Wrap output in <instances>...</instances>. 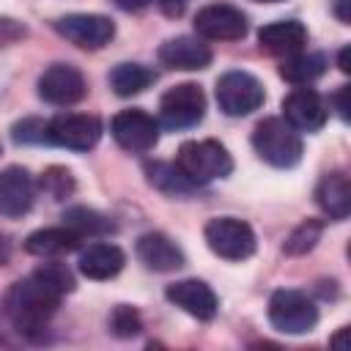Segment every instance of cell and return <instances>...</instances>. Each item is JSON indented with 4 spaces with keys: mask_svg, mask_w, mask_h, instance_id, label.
Instances as JSON below:
<instances>
[{
    "mask_svg": "<svg viewBox=\"0 0 351 351\" xmlns=\"http://www.w3.org/2000/svg\"><path fill=\"white\" fill-rule=\"evenodd\" d=\"M85 77L77 66L71 63H52L41 77H38V96L49 104L69 107L77 104L85 96Z\"/></svg>",
    "mask_w": 351,
    "mask_h": 351,
    "instance_id": "cell-12",
    "label": "cell"
},
{
    "mask_svg": "<svg viewBox=\"0 0 351 351\" xmlns=\"http://www.w3.org/2000/svg\"><path fill=\"white\" fill-rule=\"evenodd\" d=\"M19 38H25V25L11 16H0V47H8Z\"/></svg>",
    "mask_w": 351,
    "mask_h": 351,
    "instance_id": "cell-31",
    "label": "cell"
},
{
    "mask_svg": "<svg viewBox=\"0 0 351 351\" xmlns=\"http://www.w3.org/2000/svg\"><path fill=\"white\" fill-rule=\"evenodd\" d=\"M33 200H36L33 176L19 165L5 167L0 173V214L8 219L25 217L33 208Z\"/></svg>",
    "mask_w": 351,
    "mask_h": 351,
    "instance_id": "cell-13",
    "label": "cell"
},
{
    "mask_svg": "<svg viewBox=\"0 0 351 351\" xmlns=\"http://www.w3.org/2000/svg\"><path fill=\"white\" fill-rule=\"evenodd\" d=\"M134 252H137L140 263L145 269H151V271H176V269H181L186 263L184 250L176 241H170L165 233H159V230L143 233L137 239Z\"/></svg>",
    "mask_w": 351,
    "mask_h": 351,
    "instance_id": "cell-15",
    "label": "cell"
},
{
    "mask_svg": "<svg viewBox=\"0 0 351 351\" xmlns=\"http://www.w3.org/2000/svg\"><path fill=\"white\" fill-rule=\"evenodd\" d=\"M145 173H148V181H151L156 189L167 192V195H186V192L195 186V184H189V181L184 178V173H181L176 165H170V162L145 165Z\"/></svg>",
    "mask_w": 351,
    "mask_h": 351,
    "instance_id": "cell-25",
    "label": "cell"
},
{
    "mask_svg": "<svg viewBox=\"0 0 351 351\" xmlns=\"http://www.w3.org/2000/svg\"><path fill=\"white\" fill-rule=\"evenodd\" d=\"M123 263H126V255L115 244L99 241V244H88L80 252V271L88 280H110L123 269Z\"/></svg>",
    "mask_w": 351,
    "mask_h": 351,
    "instance_id": "cell-19",
    "label": "cell"
},
{
    "mask_svg": "<svg viewBox=\"0 0 351 351\" xmlns=\"http://www.w3.org/2000/svg\"><path fill=\"white\" fill-rule=\"evenodd\" d=\"M206 244L214 255L225 261H244L255 252V230L236 217H214L206 222Z\"/></svg>",
    "mask_w": 351,
    "mask_h": 351,
    "instance_id": "cell-5",
    "label": "cell"
},
{
    "mask_svg": "<svg viewBox=\"0 0 351 351\" xmlns=\"http://www.w3.org/2000/svg\"><path fill=\"white\" fill-rule=\"evenodd\" d=\"M176 167L195 186L211 184L217 178L230 176L233 159L228 148L217 140H186L176 154Z\"/></svg>",
    "mask_w": 351,
    "mask_h": 351,
    "instance_id": "cell-2",
    "label": "cell"
},
{
    "mask_svg": "<svg viewBox=\"0 0 351 351\" xmlns=\"http://www.w3.org/2000/svg\"><path fill=\"white\" fill-rule=\"evenodd\" d=\"M165 14H170V16H176V14H181L184 11V5H186V0H154Z\"/></svg>",
    "mask_w": 351,
    "mask_h": 351,
    "instance_id": "cell-32",
    "label": "cell"
},
{
    "mask_svg": "<svg viewBox=\"0 0 351 351\" xmlns=\"http://www.w3.org/2000/svg\"><path fill=\"white\" fill-rule=\"evenodd\" d=\"M140 329H143V318H140V313L134 307L118 304L112 310V315H110V332L115 337H134V335H140Z\"/></svg>",
    "mask_w": 351,
    "mask_h": 351,
    "instance_id": "cell-28",
    "label": "cell"
},
{
    "mask_svg": "<svg viewBox=\"0 0 351 351\" xmlns=\"http://www.w3.org/2000/svg\"><path fill=\"white\" fill-rule=\"evenodd\" d=\"M38 280H44L49 288H55L60 296L63 293H69V291H74V274L63 266V263H44V266H38L36 271H33Z\"/></svg>",
    "mask_w": 351,
    "mask_h": 351,
    "instance_id": "cell-29",
    "label": "cell"
},
{
    "mask_svg": "<svg viewBox=\"0 0 351 351\" xmlns=\"http://www.w3.org/2000/svg\"><path fill=\"white\" fill-rule=\"evenodd\" d=\"M269 321L282 335H304L318 324V307L307 293L280 288L269 299Z\"/></svg>",
    "mask_w": 351,
    "mask_h": 351,
    "instance_id": "cell-4",
    "label": "cell"
},
{
    "mask_svg": "<svg viewBox=\"0 0 351 351\" xmlns=\"http://www.w3.org/2000/svg\"><path fill=\"white\" fill-rule=\"evenodd\" d=\"M55 30L82 49H101L112 41L115 22L104 14H66L55 22Z\"/></svg>",
    "mask_w": 351,
    "mask_h": 351,
    "instance_id": "cell-9",
    "label": "cell"
},
{
    "mask_svg": "<svg viewBox=\"0 0 351 351\" xmlns=\"http://www.w3.org/2000/svg\"><path fill=\"white\" fill-rule=\"evenodd\" d=\"M156 80V74L143 66V63H118L112 71H110V88L118 93V96H137L143 93L151 82Z\"/></svg>",
    "mask_w": 351,
    "mask_h": 351,
    "instance_id": "cell-22",
    "label": "cell"
},
{
    "mask_svg": "<svg viewBox=\"0 0 351 351\" xmlns=\"http://www.w3.org/2000/svg\"><path fill=\"white\" fill-rule=\"evenodd\" d=\"M252 148L271 167H293L302 159V137L282 118H263L252 132Z\"/></svg>",
    "mask_w": 351,
    "mask_h": 351,
    "instance_id": "cell-3",
    "label": "cell"
},
{
    "mask_svg": "<svg viewBox=\"0 0 351 351\" xmlns=\"http://www.w3.org/2000/svg\"><path fill=\"white\" fill-rule=\"evenodd\" d=\"M80 247V236L69 228V225H60V228H41L36 233H30L25 239V250L30 255H38V258H55V255H63V252H71Z\"/></svg>",
    "mask_w": 351,
    "mask_h": 351,
    "instance_id": "cell-20",
    "label": "cell"
},
{
    "mask_svg": "<svg viewBox=\"0 0 351 351\" xmlns=\"http://www.w3.org/2000/svg\"><path fill=\"white\" fill-rule=\"evenodd\" d=\"M167 302H173L176 307H181L184 313H189L192 318L208 321L217 315V293L203 282V280H178L173 285H167L165 291Z\"/></svg>",
    "mask_w": 351,
    "mask_h": 351,
    "instance_id": "cell-16",
    "label": "cell"
},
{
    "mask_svg": "<svg viewBox=\"0 0 351 351\" xmlns=\"http://www.w3.org/2000/svg\"><path fill=\"white\" fill-rule=\"evenodd\" d=\"M41 189L52 197V200H66L74 192V176L66 167H49L41 176Z\"/></svg>",
    "mask_w": 351,
    "mask_h": 351,
    "instance_id": "cell-27",
    "label": "cell"
},
{
    "mask_svg": "<svg viewBox=\"0 0 351 351\" xmlns=\"http://www.w3.org/2000/svg\"><path fill=\"white\" fill-rule=\"evenodd\" d=\"M217 104L225 115L230 118H241V115H250L255 112L266 93H263V85L258 77H252L250 71H228L217 80Z\"/></svg>",
    "mask_w": 351,
    "mask_h": 351,
    "instance_id": "cell-6",
    "label": "cell"
},
{
    "mask_svg": "<svg viewBox=\"0 0 351 351\" xmlns=\"http://www.w3.org/2000/svg\"><path fill=\"white\" fill-rule=\"evenodd\" d=\"M252 3H282V0H252Z\"/></svg>",
    "mask_w": 351,
    "mask_h": 351,
    "instance_id": "cell-36",
    "label": "cell"
},
{
    "mask_svg": "<svg viewBox=\"0 0 351 351\" xmlns=\"http://www.w3.org/2000/svg\"><path fill=\"white\" fill-rule=\"evenodd\" d=\"M206 115V96L195 82L173 85L159 99V121L167 129H189Z\"/></svg>",
    "mask_w": 351,
    "mask_h": 351,
    "instance_id": "cell-7",
    "label": "cell"
},
{
    "mask_svg": "<svg viewBox=\"0 0 351 351\" xmlns=\"http://www.w3.org/2000/svg\"><path fill=\"white\" fill-rule=\"evenodd\" d=\"M101 137V121L85 112H66L47 121V143L69 148V151H88Z\"/></svg>",
    "mask_w": 351,
    "mask_h": 351,
    "instance_id": "cell-8",
    "label": "cell"
},
{
    "mask_svg": "<svg viewBox=\"0 0 351 351\" xmlns=\"http://www.w3.org/2000/svg\"><path fill=\"white\" fill-rule=\"evenodd\" d=\"M195 30L208 41H239L247 33V16L236 5L214 3L195 14Z\"/></svg>",
    "mask_w": 351,
    "mask_h": 351,
    "instance_id": "cell-11",
    "label": "cell"
},
{
    "mask_svg": "<svg viewBox=\"0 0 351 351\" xmlns=\"http://www.w3.org/2000/svg\"><path fill=\"white\" fill-rule=\"evenodd\" d=\"M324 71H326V58L321 52H296V55H288L280 66V74L296 85H307L318 80Z\"/></svg>",
    "mask_w": 351,
    "mask_h": 351,
    "instance_id": "cell-23",
    "label": "cell"
},
{
    "mask_svg": "<svg viewBox=\"0 0 351 351\" xmlns=\"http://www.w3.org/2000/svg\"><path fill=\"white\" fill-rule=\"evenodd\" d=\"M321 230H324V225L318 219H304L302 225H296L291 230V236L285 239V247L282 250L288 255H304V252H310L315 247V241L321 239Z\"/></svg>",
    "mask_w": 351,
    "mask_h": 351,
    "instance_id": "cell-26",
    "label": "cell"
},
{
    "mask_svg": "<svg viewBox=\"0 0 351 351\" xmlns=\"http://www.w3.org/2000/svg\"><path fill=\"white\" fill-rule=\"evenodd\" d=\"M58 304H60V293L36 274L14 282L11 291L5 293V313L11 324L27 335L44 329V324L55 315Z\"/></svg>",
    "mask_w": 351,
    "mask_h": 351,
    "instance_id": "cell-1",
    "label": "cell"
},
{
    "mask_svg": "<svg viewBox=\"0 0 351 351\" xmlns=\"http://www.w3.org/2000/svg\"><path fill=\"white\" fill-rule=\"evenodd\" d=\"M340 69H343V71H348V69H351V66H348V47H343V49H340Z\"/></svg>",
    "mask_w": 351,
    "mask_h": 351,
    "instance_id": "cell-35",
    "label": "cell"
},
{
    "mask_svg": "<svg viewBox=\"0 0 351 351\" xmlns=\"http://www.w3.org/2000/svg\"><path fill=\"white\" fill-rule=\"evenodd\" d=\"M63 225H69L80 239L82 236H101V233H110L115 228L104 214H99L93 208H85V206L66 208L63 211Z\"/></svg>",
    "mask_w": 351,
    "mask_h": 351,
    "instance_id": "cell-24",
    "label": "cell"
},
{
    "mask_svg": "<svg viewBox=\"0 0 351 351\" xmlns=\"http://www.w3.org/2000/svg\"><path fill=\"white\" fill-rule=\"evenodd\" d=\"M346 96H348V88H340V90H337V96H335V101H337V112H340V118H343V121L348 118V104H346Z\"/></svg>",
    "mask_w": 351,
    "mask_h": 351,
    "instance_id": "cell-33",
    "label": "cell"
},
{
    "mask_svg": "<svg viewBox=\"0 0 351 351\" xmlns=\"http://www.w3.org/2000/svg\"><path fill=\"white\" fill-rule=\"evenodd\" d=\"M282 121L296 132H318L326 123V104L313 88H296L282 99Z\"/></svg>",
    "mask_w": 351,
    "mask_h": 351,
    "instance_id": "cell-14",
    "label": "cell"
},
{
    "mask_svg": "<svg viewBox=\"0 0 351 351\" xmlns=\"http://www.w3.org/2000/svg\"><path fill=\"white\" fill-rule=\"evenodd\" d=\"M315 200L332 219H346L351 211V184L343 173H329L315 189Z\"/></svg>",
    "mask_w": 351,
    "mask_h": 351,
    "instance_id": "cell-21",
    "label": "cell"
},
{
    "mask_svg": "<svg viewBox=\"0 0 351 351\" xmlns=\"http://www.w3.org/2000/svg\"><path fill=\"white\" fill-rule=\"evenodd\" d=\"M110 132L115 143L129 154H145L159 140V123L143 110H123L112 118Z\"/></svg>",
    "mask_w": 351,
    "mask_h": 351,
    "instance_id": "cell-10",
    "label": "cell"
},
{
    "mask_svg": "<svg viewBox=\"0 0 351 351\" xmlns=\"http://www.w3.org/2000/svg\"><path fill=\"white\" fill-rule=\"evenodd\" d=\"M14 140L16 143H47V121L41 118H25L14 123Z\"/></svg>",
    "mask_w": 351,
    "mask_h": 351,
    "instance_id": "cell-30",
    "label": "cell"
},
{
    "mask_svg": "<svg viewBox=\"0 0 351 351\" xmlns=\"http://www.w3.org/2000/svg\"><path fill=\"white\" fill-rule=\"evenodd\" d=\"M115 3H118L121 8H126V11H132V8L137 11V8H143V5H148L151 0H115Z\"/></svg>",
    "mask_w": 351,
    "mask_h": 351,
    "instance_id": "cell-34",
    "label": "cell"
},
{
    "mask_svg": "<svg viewBox=\"0 0 351 351\" xmlns=\"http://www.w3.org/2000/svg\"><path fill=\"white\" fill-rule=\"evenodd\" d=\"M159 60L170 69H181V71H200L211 63V49L208 44H203L200 38L192 36H176L167 38L159 47Z\"/></svg>",
    "mask_w": 351,
    "mask_h": 351,
    "instance_id": "cell-18",
    "label": "cell"
},
{
    "mask_svg": "<svg viewBox=\"0 0 351 351\" xmlns=\"http://www.w3.org/2000/svg\"><path fill=\"white\" fill-rule=\"evenodd\" d=\"M258 44L261 49H266L269 55H296L304 49L307 44V27L296 19H280V22H269L258 30Z\"/></svg>",
    "mask_w": 351,
    "mask_h": 351,
    "instance_id": "cell-17",
    "label": "cell"
}]
</instances>
